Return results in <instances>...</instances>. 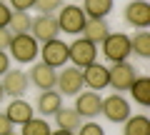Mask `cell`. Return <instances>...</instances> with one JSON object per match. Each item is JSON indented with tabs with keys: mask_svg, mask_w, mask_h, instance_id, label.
I'll return each mask as SVG.
<instances>
[{
	"mask_svg": "<svg viewBox=\"0 0 150 135\" xmlns=\"http://www.w3.org/2000/svg\"><path fill=\"white\" fill-rule=\"evenodd\" d=\"M8 53L15 63L20 65H28V63H35V58L40 55V43L33 38L30 33L25 35H13L10 45H8Z\"/></svg>",
	"mask_w": 150,
	"mask_h": 135,
	"instance_id": "obj_1",
	"label": "cell"
},
{
	"mask_svg": "<svg viewBox=\"0 0 150 135\" xmlns=\"http://www.w3.org/2000/svg\"><path fill=\"white\" fill-rule=\"evenodd\" d=\"M55 18H58L60 33H68V35H83V28H85V23H88L83 8L73 5V3H70V5H63Z\"/></svg>",
	"mask_w": 150,
	"mask_h": 135,
	"instance_id": "obj_2",
	"label": "cell"
},
{
	"mask_svg": "<svg viewBox=\"0 0 150 135\" xmlns=\"http://www.w3.org/2000/svg\"><path fill=\"white\" fill-rule=\"evenodd\" d=\"M138 75H140L138 68H135L133 63H128V60L112 63V68H108V85L115 93H125V90H130V85L135 83Z\"/></svg>",
	"mask_w": 150,
	"mask_h": 135,
	"instance_id": "obj_3",
	"label": "cell"
},
{
	"mask_svg": "<svg viewBox=\"0 0 150 135\" xmlns=\"http://www.w3.org/2000/svg\"><path fill=\"white\" fill-rule=\"evenodd\" d=\"M100 45L105 60H110V63H123L130 58V35H125V33H108V38Z\"/></svg>",
	"mask_w": 150,
	"mask_h": 135,
	"instance_id": "obj_4",
	"label": "cell"
},
{
	"mask_svg": "<svg viewBox=\"0 0 150 135\" xmlns=\"http://www.w3.org/2000/svg\"><path fill=\"white\" fill-rule=\"evenodd\" d=\"M95 58H98V45H93L85 38H75L68 45V60L75 68H88L90 63H95Z\"/></svg>",
	"mask_w": 150,
	"mask_h": 135,
	"instance_id": "obj_5",
	"label": "cell"
},
{
	"mask_svg": "<svg viewBox=\"0 0 150 135\" xmlns=\"http://www.w3.org/2000/svg\"><path fill=\"white\" fill-rule=\"evenodd\" d=\"M100 115H105L110 123H125L133 113H130V103L123 98V93H110L108 98H103Z\"/></svg>",
	"mask_w": 150,
	"mask_h": 135,
	"instance_id": "obj_6",
	"label": "cell"
},
{
	"mask_svg": "<svg viewBox=\"0 0 150 135\" xmlns=\"http://www.w3.org/2000/svg\"><path fill=\"white\" fill-rule=\"evenodd\" d=\"M55 88H58L60 95H68V98H75L78 93L85 88V83H83V70L80 68H63V70L58 73V78H55Z\"/></svg>",
	"mask_w": 150,
	"mask_h": 135,
	"instance_id": "obj_7",
	"label": "cell"
},
{
	"mask_svg": "<svg viewBox=\"0 0 150 135\" xmlns=\"http://www.w3.org/2000/svg\"><path fill=\"white\" fill-rule=\"evenodd\" d=\"M78 113H80L83 120H95L103 110V95L98 90H80L75 95V105Z\"/></svg>",
	"mask_w": 150,
	"mask_h": 135,
	"instance_id": "obj_8",
	"label": "cell"
},
{
	"mask_svg": "<svg viewBox=\"0 0 150 135\" xmlns=\"http://www.w3.org/2000/svg\"><path fill=\"white\" fill-rule=\"evenodd\" d=\"M123 20L130 28H138V30L150 28V3L148 0H130L123 8Z\"/></svg>",
	"mask_w": 150,
	"mask_h": 135,
	"instance_id": "obj_9",
	"label": "cell"
},
{
	"mask_svg": "<svg viewBox=\"0 0 150 135\" xmlns=\"http://www.w3.org/2000/svg\"><path fill=\"white\" fill-rule=\"evenodd\" d=\"M30 35L38 40V43H48V40H55V38L60 35L58 18H55V15H38V18H33Z\"/></svg>",
	"mask_w": 150,
	"mask_h": 135,
	"instance_id": "obj_10",
	"label": "cell"
},
{
	"mask_svg": "<svg viewBox=\"0 0 150 135\" xmlns=\"http://www.w3.org/2000/svg\"><path fill=\"white\" fill-rule=\"evenodd\" d=\"M3 90H5V95L10 98H23L28 93V88H30V80H28V73L23 70V68H10V70L3 75Z\"/></svg>",
	"mask_w": 150,
	"mask_h": 135,
	"instance_id": "obj_11",
	"label": "cell"
},
{
	"mask_svg": "<svg viewBox=\"0 0 150 135\" xmlns=\"http://www.w3.org/2000/svg\"><path fill=\"white\" fill-rule=\"evenodd\" d=\"M40 55H43V63L50 68H63L68 63V43H63L60 38L48 40V43L40 45Z\"/></svg>",
	"mask_w": 150,
	"mask_h": 135,
	"instance_id": "obj_12",
	"label": "cell"
},
{
	"mask_svg": "<svg viewBox=\"0 0 150 135\" xmlns=\"http://www.w3.org/2000/svg\"><path fill=\"white\" fill-rule=\"evenodd\" d=\"M55 78H58V70L45 65L43 60L40 63H33L30 65V73H28V80L38 88V90H53L55 88Z\"/></svg>",
	"mask_w": 150,
	"mask_h": 135,
	"instance_id": "obj_13",
	"label": "cell"
},
{
	"mask_svg": "<svg viewBox=\"0 0 150 135\" xmlns=\"http://www.w3.org/2000/svg\"><path fill=\"white\" fill-rule=\"evenodd\" d=\"M83 70V83H85L88 90H98L100 93L103 88H108V68L103 63H90L88 68H80Z\"/></svg>",
	"mask_w": 150,
	"mask_h": 135,
	"instance_id": "obj_14",
	"label": "cell"
},
{
	"mask_svg": "<svg viewBox=\"0 0 150 135\" xmlns=\"http://www.w3.org/2000/svg\"><path fill=\"white\" fill-rule=\"evenodd\" d=\"M60 108H63V95H60L58 90H40V95H38V100H35V110L43 115V118L55 115Z\"/></svg>",
	"mask_w": 150,
	"mask_h": 135,
	"instance_id": "obj_15",
	"label": "cell"
},
{
	"mask_svg": "<svg viewBox=\"0 0 150 135\" xmlns=\"http://www.w3.org/2000/svg\"><path fill=\"white\" fill-rule=\"evenodd\" d=\"M5 115L10 118L13 125H23V123H28V120L35 115V108H33L28 100H23V98H13L10 105L5 108Z\"/></svg>",
	"mask_w": 150,
	"mask_h": 135,
	"instance_id": "obj_16",
	"label": "cell"
},
{
	"mask_svg": "<svg viewBox=\"0 0 150 135\" xmlns=\"http://www.w3.org/2000/svg\"><path fill=\"white\" fill-rule=\"evenodd\" d=\"M108 33H110V25L105 18H88L85 28H83V38L90 40L93 45H100L108 38Z\"/></svg>",
	"mask_w": 150,
	"mask_h": 135,
	"instance_id": "obj_17",
	"label": "cell"
},
{
	"mask_svg": "<svg viewBox=\"0 0 150 135\" xmlns=\"http://www.w3.org/2000/svg\"><path fill=\"white\" fill-rule=\"evenodd\" d=\"M53 118H55V125H58L60 130H70V133H75V130L83 125L80 113H78L75 108H65V105L53 115Z\"/></svg>",
	"mask_w": 150,
	"mask_h": 135,
	"instance_id": "obj_18",
	"label": "cell"
},
{
	"mask_svg": "<svg viewBox=\"0 0 150 135\" xmlns=\"http://www.w3.org/2000/svg\"><path fill=\"white\" fill-rule=\"evenodd\" d=\"M130 98H133L140 108H148L150 105V78L148 75L135 78V83L130 85Z\"/></svg>",
	"mask_w": 150,
	"mask_h": 135,
	"instance_id": "obj_19",
	"label": "cell"
},
{
	"mask_svg": "<svg viewBox=\"0 0 150 135\" xmlns=\"http://www.w3.org/2000/svg\"><path fill=\"white\" fill-rule=\"evenodd\" d=\"M115 0H83V13L85 18H108L112 13Z\"/></svg>",
	"mask_w": 150,
	"mask_h": 135,
	"instance_id": "obj_20",
	"label": "cell"
},
{
	"mask_svg": "<svg viewBox=\"0 0 150 135\" xmlns=\"http://www.w3.org/2000/svg\"><path fill=\"white\" fill-rule=\"evenodd\" d=\"M123 135H150V118L143 113L130 115L123 123Z\"/></svg>",
	"mask_w": 150,
	"mask_h": 135,
	"instance_id": "obj_21",
	"label": "cell"
},
{
	"mask_svg": "<svg viewBox=\"0 0 150 135\" xmlns=\"http://www.w3.org/2000/svg\"><path fill=\"white\" fill-rule=\"evenodd\" d=\"M130 53L138 55L140 60L150 58V33L148 30H135L130 38Z\"/></svg>",
	"mask_w": 150,
	"mask_h": 135,
	"instance_id": "obj_22",
	"label": "cell"
},
{
	"mask_svg": "<svg viewBox=\"0 0 150 135\" xmlns=\"http://www.w3.org/2000/svg\"><path fill=\"white\" fill-rule=\"evenodd\" d=\"M30 25H33V18H30V13L13 10L10 23H8V30H10L13 35H25V33H30Z\"/></svg>",
	"mask_w": 150,
	"mask_h": 135,
	"instance_id": "obj_23",
	"label": "cell"
},
{
	"mask_svg": "<svg viewBox=\"0 0 150 135\" xmlns=\"http://www.w3.org/2000/svg\"><path fill=\"white\" fill-rule=\"evenodd\" d=\"M50 133H53L50 123L45 118H35V115H33L28 123L20 125V135H50Z\"/></svg>",
	"mask_w": 150,
	"mask_h": 135,
	"instance_id": "obj_24",
	"label": "cell"
},
{
	"mask_svg": "<svg viewBox=\"0 0 150 135\" xmlns=\"http://www.w3.org/2000/svg\"><path fill=\"white\" fill-rule=\"evenodd\" d=\"M63 5H65V0H35V10L40 15H55Z\"/></svg>",
	"mask_w": 150,
	"mask_h": 135,
	"instance_id": "obj_25",
	"label": "cell"
},
{
	"mask_svg": "<svg viewBox=\"0 0 150 135\" xmlns=\"http://www.w3.org/2000/svg\"><path fill=\"white\" fill-rule=\"evenodd\" d=\"M75 135H105L103 125H98L95 120H83V125L75 130Z\"/></svg>",
	"mask_w": 150,
	"mask_h": 135,
	"instance_id": "obj_26",
	"label": "cell"
},
{
	"mask_svg": "<svg viewBox=\"0 0 150 135\" xmlns=\"http://www.w3.org/2000/svg\"><path fill=\"white\" fill-rule=\"evenodd\" d=\"M10 8H13V10L28 13L30 8H35V0H10Z\"/></svg>",
	"mask_w": 150,
	"mask_h": 135,
	"instance_id": "obj_27",
	"label": "cell"
},
{
	"mask_svg": "<svg viewBox=\"0 0 150 135\" xmlns=\"http://www.w3.org/2000/svg\"><path fill=\"white\" fill-rule=\"evenodd\" d=\"M10 15H13L10 5H5V3L0 0V28H8V23H10Z\"/></svg>",
	"mask_w": 150,
	"mask_h": 135,
	"instance_id": "obj_28",
	"label": "cell"
},
{
	"mask_svg": "<svg viewBox=\"0 0 150 135\" xmlns=\"http://www.w3.org/2000/svg\"><path fill=\"white\" fill-rule=\"evenodd\" d=\"M8 133H13V123L5 115V110H0V135H8Z\"/></svg>",
	"mask_w": 150,
	"mask_h": 135,
	"instance_id": "obj_29",
	"label": "cell"
},
{
	"mask_svg": "<svg viewBox=\"0 0 150 135\" xmlns=\"http://www.w3.org/2000/svg\"><path fill=\"white\" fill-rule=\"evenodd\" d=\"M8 70H10V55H8V50H0V78Z\"/></svg>",
	"mask_w": 150,
	"mask_h": 135,
	"instance_id": "obj_30",
	"label": "cell"
},
{
	"mask_svg": "<svg viewBox=\"0 0 150 135\" xmlns=\"http://www.w3.org/2000/svg\"><path fill=\"white\" fill-rule=\"evenodd\" d=\"M10 40H13V33L8 30V28H0V50H8Z\"/></svg>",
	"mask_w": 150,
	"mask_h": 135,
	"instance_id": "obj_31",
	"label": "cell"
},
{
	"mask_svg": "<svg viewBox=\"0 0 150 135\" xmlns=\"http://www.w3.org/2000/svg\"><path fill=\"white\" fill-rule=\"evenodd\" d=\"M50 135H75V133H70V130H60V128H58V130H53Z\"/></svg>",
	"mask_w": 150,
	"mask_h": 135,
	"instance_id": "obj_32",
	"label": "cell"
},
{
	"mask_svg": "<svg viewBox=\"0 0 150 135\" xmlns=\"http://www.w3.org/2000/svg\"><path fill=\"white\" fill-rule=\"evenodd\" d=\"M3 100H5V90H3V83H0V105H3Z\"/></svg>",
	"mask_w": 150,
	"mask_h": 135,
	"instance_id": "obj_33",
	"label": "cell"
},
{
	"mask_svg": "<svg viewBox=\"0 0 150 135\" xmlns=\"http://www.w3.org/2000/svg\"><path fill=\"white\" fill-rule=\"evenodd\" d=\"M8 135H18V133H8Z\"/></svg>",
	"mask_w": 150,
	"mask_h": 135,
	"instance_id": "obj_34",
	"label": "cell"
}]
</instances>
